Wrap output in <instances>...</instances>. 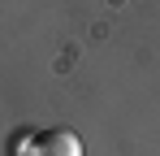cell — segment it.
Returning <instances> with one entry per match:
<instances>
[{"label":"cell","mask_w":160,"mask_h":156,"mask_svg":"<svg viewBox=\"0 0 160 156\" xmlns=\"http://www.w3.org/2000/svg\"><path fill=\"white\" fill-rule=\"evenodd\" d=\"M22 156H82V139L74 130H39V134H30L26 152Z\"/></svg>","instance_id":"6da1fadb"}]
</instances>
